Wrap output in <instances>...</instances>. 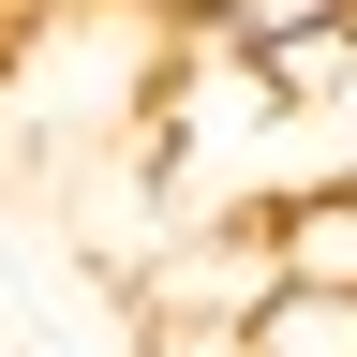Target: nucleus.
<instances>
[{"label":"nucleus","instance_id":"obj_1","mask_svg":"<svg viewBox=\"0 0 357 357\" xmlns=\"http://www.w3.org/2000/svg\"><path fill=\"white\" fill-rule=\"evenodd\" d=\"M253 238H268V283L357 298V164H312L283 194H253Z\"/></svg>","mask_w":357,"mask_h":357},{"label":"nucleus","instance_id":"obj_2","mask_svg":"<svg viewBox=\"0 0 357 357\" xmlns=\"http://www.w3.org/2000/svg\"><path fill=\"white\" fill-rule=\"evenodd\" d=\"M357 0H178V30L164 45H194V60H223V75H253V60H283L298 30H342Z\"/></svg>","mask_w":357,"mask_h":357},{"label":"nucleus","instance_id":"obj_3","mask_svg":"<svg viewBox=\"0 0 357 357\" xmlns=\"http://www.w3.org/2000/svg\"><path fill=\"white\" fill-rule=\"evenodd\" d=\"M253 357H357V298L268 283V298H253Z\"/></svg>","mask_w":357,"mask_h":357},{"label":"nucleus","instance_id":"obj_4","mask_svg":"<svg viewBox=\"0 0 357 357\" xmlns=\"http://www.w3.org/2000/svg\"><path fill=\"white\" fill-rule=\"evenodd\" d=\"M134 357H253V312H134Z\"/></svg>","mask_w":357,"mask_h":357},{"label":"nucleus","instance_id":"obj_5","mask_svg":"<svg viewBox=\"0 0 357 357\" xmlns=\"http://www.w3.org/2000/svg\"><path fill=\"white\" fill-rule=\"evenodd\" d=\"M0 15H45V0H0Z\"/></svg>","mask_w":357,"mask_h":357}]
</instances>
